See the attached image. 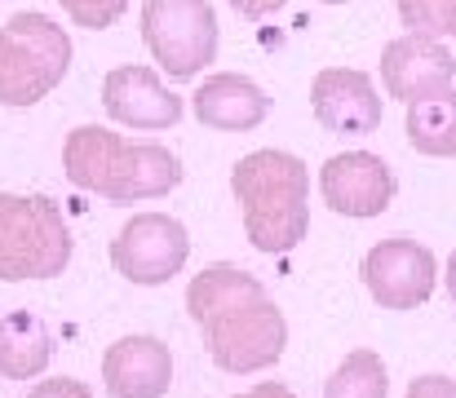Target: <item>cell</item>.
<instances>
[{
  "mask_svg": "<svg viewBox=\"0 0 456 398\" xmlns=\"http://www.w3.org/2000/svg\"><path fill=\"white\" fill-rule=\"evenodd\" d=\"M142 40L168 80H195L217 58V13L208 0H147Z\"/></svg>",
  "mask_w": 456,
  "mask_h": 398,
  "instance_id": "cell-6",
  "label": "cell"
},
{
  "mask_svg": "<svg viewBox=\"0 0 456 398\" xmlns=\"http://www.w3.org/2000/svg\"><path fill=\"white\" fill-rule=\"evenodd\" d=\"M102 107L125 129H173L182 120V98L164 89L151 67H116L102 80Z\"/></svg>",
  "mask_w": 456,
  "mask_h": 398,
  "instance_id": "cell-12",
  "label": "cell"
},
{
  "mask_svg": "<svg viewBox=\"0 0 456 398\" xmlns=\"http://www.w3.org/2000/svg\"><path fill=\"white\" fill-rule=\"evenodd\" d=\"M408 146L417 155H430V159H456V89H439L430 98H417L408 102Z\"/></svg>",
  "mask_w": 456,
  "mask_h": 398,
  "instance_id": "cell-17",
  "label": "cell"
},
{
  "mask_svg": "<svg viewBox=\"0 0 456 398\" xmlns=\"http://www.w3.org/2000/svg\"><path fill=\"white\" fill-rule=\"evenodd\" d=\"M22 398H94V390L85 381H71V377H53V381H40L31 386Z\"/></svg>",
  "mask_w": 456,
  "mask_h": 398,
  "instance_id": "cell-21",
  "label": "cell"
},
{
  "mask_svg": "<svg viewBox=\"0 0 456 398\" xmlns=\"http://www.w3.org/2000/svg\"><path fill=\"white\" fill-rule=\"evenodd\" d=\"M244 235L257 253H293L310 231V168L289 150H253L231 168Z\"/></svg>",
  "mask_w": 456,
  "mask_h": 398,
  "instance_id": "cell-2",
  "label": "cell"
},
{
  "mask_svg": "<svg viewBox=\"0 0 456 398\" xmlns=\"http://www.w3.org/2000/svg\"><path fill=\"white\" fill-rule=\"evenodd\" d=\"M310 107L314 120L328 133H350V137H368L381 129V98L368 71L354 67H328L314 76L310 85Z\"/></svg>",
  "mask_w": 456,
  "mask_h": 398,
  "instance_id": "cell-11",
  "label": "cell"
},
{
  "mask_svg": "<svg viewBox=\"0 0 456 398\" xmlns=\"http://www.w3.org/2000/svg\"><path fill=\"white\" fill-rule=\"evenodd\" d=\"M444 279H448V296L456 301V253H452V262H448V274H444Z\"/></svg>",
  "mask_w": 456,
  "mask_h": 398,
  "instance_id": "cell-25",
  "label": "cell"
},
{
  "mask_svg": "<svg viewBox=\"0 0 456 398\" xmlns=\"http://www.w3.org/2000/svg\"><path fill=\"white\" fill-rule=\"evenodd\" d=\"M403 398H456V381L452 377H439V372L435 377H417Z\"/></svg>",
  "mask_w": 456,
  "mask_h": 398,
  "instance_id": "cell-22",
  "label": "cell"
},
{
  "mask_svg": "<svg viewBox=\"0 0 456 398\" xmlns=\"http://www.w3.org/2000/svg\"><path fill=\"white\" fill-rule=\"evenodd\" d=\"M253 296H266L262 279L248 274V270H240V265L222 262V265L200 270V274L191 279V288H186V310H191V319L204 328L208 319H217V314H226L231 305H244V301H253Z\"/></svg>",
  "mask_w": 456,
  "mask_h": 398,
  "instance_id": "cell-16",
  "label": "cell"
},
{
  "mask_svg": "<svg viewBox=\"0 0 456 398\" xmlns=\"http://www.w3.org/2000/svg\"><path fill=\"white\" fill-rule=\"evenodd\" d=\"M53 359V332L40 314L13 310L0 319V377L4 381H31Z\"/></svg>",
  "mask_w": 456,
  "mask_h": 398,
  "instance_id": "cell-15",
  "label": "cell"
},
{
  "mask_svg": "<svg viewBox=\"0 0 456 398\" xmlns=\"http://www.w3.org/2000/svg\"><path fill=\"white\" fill-rule=\"evenodd\" d=\"M102 386L111 398H164L173 386V354L159 337H120L102 354Z\"/></svg>",
  "mask_w": 456,
  "mask_h": 398,
  "instance_id": "cell-13",
  "label": "cell"
},
{
  "mask_svg": "<svg viewBox=\"0 0 456 398\" xmlns=\"http://www.w3.org/2000/svg\"><path fill=\"white\" fill-rule=\"evenodd\" d=\"M323 4H350V0H323Z\"/></svg>",
  "mask_w": 456,
  "mask_h": 398,
  "instance_id": "cell-26",
  "label": "cell"
},
{
  "mask_svg": "<svg viewBox=\"0 0 456 398\" xmlns=\"http://www.w3.org/2000/svg\"><path fill=\"white\" fill-rule=\"evenodd\" d=\"M435 279H439V262L426 244L395 235L381 240L377 248H368L363 257V288L372 292V301L381 310H417L435 296Z\"/></svg>",
  "mask_w": 456,
  "mask_h": 398,
  "instance_id": "cell-8",
  "label": "cell"
},
{
  "mask_svg": "<svg viewBox=\"0 0 456 398\" xmlns=\"http://www.w3.org/2000/svg\"><path fill=\"white\" fill-rule=\"evenodd\" d=\"M399 18L408 31L430 40L456 36V0H399Z\"/></svg>",
  "mask_w": 456,
  "mask_h": 398,
  "instance_id": "cell-19",
  "label": "cell"
},
{
  "mask_svg": "<svg viewBox=\"0 0 456 398\" xmlns=\"http://www.w3.org/2000/svg\"><path fill=\"white\" fill-rule=\"evenodd\" d=\"M71 67V36L36 9L13 13L0 27V107H36Z\"/></svg>",
  "mask_w": 456,
  "mask_h": 398,
  "instance_id": "cell-3",
  "label": "cell"
},
{
  "mask_svg": "<svg viewBox=\"0 0 456 398\" xmlns=\"http://www.w3.org/2000/svg\"><path fill=\"white\" fill-rule=\"evenodd\" d=\"M62 9H67V18H71L76 27L107 31V27H116V22L125 18L129 0H62Z\"/></svg>",
  "mask_w": 456,
  "mask_h": 398,
  "instance_id": "cell-20",
  "label": "cell"
},
{
  "mask_svg": "<svg viewBox=\"0 0 456 398\" xmlns=\"http://www.w3.org/2000/svg\"><path fill=\"white\" fill-rule=\"evenodd\" d=\"M452 80H456V58L444 49V40L408 31V36H399V40H390L381 49V85L403 107L448 89Z\"/></svg>",
  "mask_w": 456,
  "mask_h": 398,
  "instance_id": "cell-10",
  "label": "cell"
},
{
  "mask_svg": "<svg viewBox=\"0 0 456 398\" xmlns=\"http://www.w3.org/2000/svg\"><path fill=\"white\" fill-rule=\"evenodd\" d=\"M191 107H195V120L204 129H217V133H248L271 116V98L248 76H235V71L208 76L191 93Z\"/></svg>",
  "mask_w": 456,
  "mask_h": 398,
  "instance_id": "cell-14",
  "label": "cell"
},
{
  "mask_svg": "<svg viewBox=\"0 0 456 398\" xmlns=\"http://www.w3.org/2000/svg\"><path fill=\"white\" fill-rule=\"evenodd\" d=\"M200 332L208 341L213 363L231 377H253V372L275 368L284 359V345H289L284 310L271 296H253L244 305H231L226 314L208 319Z\"/></svg>",
  "mask_w": 456,
  "mask_h": 398,
  "instance_id": "cell-5",
  "label": "cell"
},
{
  "mask_svg": "<svg viewBox=\"0 0 456 398\" xmlns=\"http://www.w3.org/2000/svg\"><path fill=\"white\" fill-rule=\"evenodd\" d=\"M319 191H323V204L341 217H381L395 204L399 182L381 155L346 150L319 168Z\"/></svg>",
  "mask_w": 456,
  "mask_h": 398,
  "instance_id": "cell-9",
  "label": "cell"
},
{
  "mask_svg": "<svg viewBox=\"0 0 456 398\" xmlns=\"http://www.w3.org/2000/svg\"><path fill=\"white\" fill-rule=\"evenodd\" d=\"M71 262V231L49 195L0 191V279H58Z\"/></svg>",
  "mask_w": 456,
  "mask_h": 398,
  "instance_id": "cell-4",
  "label": "cell"
},
{
  "mask_svg": "<svg viewBox=\"0 0 456 398\" xmlns=\"http://www.w3.org/2000/svg\"><path fill=\"white\" fill-rule=\"evenodd\" d=\"M186 257H191V235L168 213H138L111 240V265L129 283H142V288L168 283L173 274H182Z\"/></svg>",
  "mask_w": 456,
  "mask_h": 398,
  "instance_id": "cell-7",
  "label": "cell"
},
{
  "mask_svg": "<svg viewBox=\"0 0 456 398\" xmlns=\"http://www.w3.org/2000/svg\"><path fill=\"white\" fill-rule=\"evenodd\" d=\"M235 4V13H244V18H266V13H275L284 0H231Z\"/></svg>",
  "mask_w": 456,
  "mask_h": 398,
  "instance_id": "cell-23",
  "label": "cell"
},
{
  "mask_svg": "<svg viewBox=\"0 0 456 398\" xmlns=\"http://www.w3.org/2000/svg\"><path fill=\"white\" fill-rule=\"evenodd\" d=\"M62 173L71 186L111 204L159 199L182 182V159L159 142H129L111 129L80 125L62 142Z\"/></svg>",
  "mask_w": 456,
  "mask_h": 398,
  "instance_id": "cell-1",
  "label": "cell"
},
{
  "mask_svg": "<svg viewBox=\"0 0 456 398\" xmlns=\"http://www.w3.org/2000/svg\"><path fill=\"white\" fill-rule=\"evenodd\" d=\"M390 394V377H386V363L381 354L372 350H350L337 372L328 377L323 398H386Z\"/></svg>",
  "mask_w": 456,
  "mask_h": 398,
  "instance_id": "cell-18",
  "label": "cell"
},
{
  "mask_svg": "<svg viewBox=\"0 0 456 398\" xmlns=\"http://www.w3.org/2000/svg\"><path fill=\"white\" fill-rule=\"evenodd\" d=\"M235 398H297L289 386H280V381H262V386H253V390H244V394Z\"/></svg>",
  "mask_w": 456,
  "mask_h": 398,
  "instance_id": "cell-24",
  "label": "cell"
}]
</instances>
